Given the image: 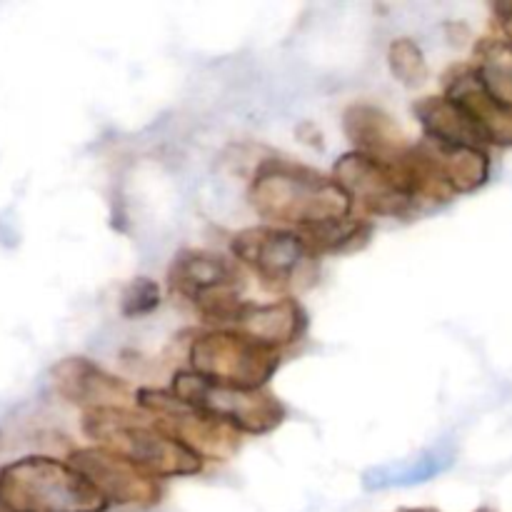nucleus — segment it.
Listing matches in <instances>:
<instances>
[{"label": "nucleus", "mask_w": 512, "mask_h": 512, "mask_svg": "<svg viewBox=\"0 0 512 512\" xmlns=\"http://www.w3.org/2000/svg\"><path fill=\"white\" fill-rule=\"evenodd\" d=\"M248 198L273 228L300 235L355 215L353 200L333 175L290 160H265L250 183Z\"/></svg>", "instance_id": "obj_1"}, {"label": "nucleus", "mask_w": 512, "mask_h": 512, "mask_svg": "<svg viewBox=\"0 0 512 512\" xmlns=\"http://www.w3.org/2000/svg\"><path fill=\"white\" fill-rule=\"evenodd\" d=\"M333 178L353 205L375 218H405L423 200L445 203L453 198L415 155L413 145L403 158L395 160L350 150L335 163Z\"/></svg>", "instance_id": "obj_2"}, {"label": "nucleus", "mask_w": 512, "mask_h": 512, "mask_svg": "<svg viewBox=\"0 0 512 512\" xmlns=\"http://www.w3.org/2000/svg\"><path fill=\"white\" fill-rule=\"evenodd\" d=\"M83 433L108 453L138 468L153 480L190 478L205 468L198 453L165 433L148 413L130 408H100L83 413Z\"/></svg>", "instance_id": "obj_3"}, {"label": "nucleus", "mask_w": 512, "mask_h": 512, "mask_svg": "<svg viewBox=\"0 0 512 512\" xmlns=\"http://www.w3.org/2000/svg\"><path fill=\"white\" fill-rule=\"evenodd\" d=\"M103 495L68 463L25 455L0 465V512H105Z\"/></svg>", "instance_id": "obj_4"}, {"label": "nucleus", "mask_w": 512, "mask_h": 512, "mask_svg": "<svg viewBox=\"0 0 512 512\" xmlns=\"http://www.w3.org/2000/svg\"><path fill=\"white\" fill-rule=\"evenodd\" d=\"M170 393L238 435H268L280 428L288 415L285 405L268 388L210 383V380L195 375L193 370L175 373Z\"/></svg>", "instance_id": "obj_5"}, {"label": "nucleus", "mask_w": 512, "mask_h": 512, "mask_svg": "<svg viewBox=\"0 0 512 512\" xmlns=\"http://www.w3.org/2000/svg\"><path fill=\"white\" fill-rule=\"evenodd\" d=\"M168 285L175 295L200 310L205 323L220 328L230 318L245 288V275L233 258L213 250H180L168 268Z\"/></svg>", "instance_id": "obj_6"}, {"label": "nucleus", "mask_w": 512, "mask_h": 512, "mask_svg": "<svg viewBox=\"0 0 512 512\" xmlns=\"http://www.w3.org/2000/svg\"><path fill=\"white\" fill-rule=\"evenodd\" d=\"M188 358L195 375L238 388H265L280 368V353L223 328L195 335Z\"/></svg>", "instance_id": "obj_7"}, {"label": "nucleus", "mask_w": 512, "mask_h": 512, "mask_svg": "<svg viewBox=\"0 0 512 512\" xmlns=\"http://www.w3.org/2000/svg\"><path fill=\"white\" fill-rule=\"evenodd\" d=\"M230 250L240 268H248L268 290H288L318 260L305 238L295 230L258 225L240 230L230 240Z\"/></svg>", "instance_id": "obj_8"}, {"label": "nucleus", "mask_w": 512, "mask_h": 512, "mask_svg": "<svg viewBox=\"0 0 512 512\" xmlns=\"http://www.w3.org/2000/svg\"><path fill=\"white\" fill-rule=\"evenodd\" d=\"M68 463L98 490L108 505L118 508H150L160 500L163 488L158 480L140 473L118 455L103 448L73 450Z\"/></svg>", "instance_id": "obj_9"}, {"label": "nucleus", "mask_w": 512, "mask_h": 512, "mask_svg": "<svg viewBox=\"0 0 512 512\" xmlns=\"http://www.w3.org/2000/svg\"><path fill=\"white\" fill-rule=\"evenodd\" d=\"M220 328L235 330L253 343L280 353L303 338L305 328H308V315H305L303 305L293 298L270 300V303L240 300L238 308Z\"/></svg>", "instance_id": "obj_10"}, {"label": "nucleus", "mask_w": 512, "mask_h": 512, "mask_svg": "<svg viewBox=\"0 0 512 512\" xmlns=\"http://www.w3.org/2000/svg\"><path fill=\"white\" fill-rule=\"evenodd\" d=\"M53 383L68 403L78 405L85 413L100 408H128L130 400L135 403V393L125 380L105 373L88 358L60 360L53 368Z\"/></svg>", "instance_id": "obj_11"}, {"label": "nucleus", "mask_w": 512, "mask_h": 512, "mask_svg": "<svg viewBox=\"0 0 512 512\" xmlns=\"http://www.w3.org/2000/svg\"><path fill=\"white\" fill-rule=\"evenodd\" d=\"M415 153L450 195L473 193L483 188L490 175V158L480 148L423 140V143H415Z\"/></svg>", "instance_id": "obj_12"}, {"label": "nucleus", "mask_w": 512, "mask_h": 512, "mask_svg": "<svg viewBox=\"0 0 512 512\" xmlns=\"http://www.w3.org/2000/svg\"><path fill=\"white\" fill-rule=\"evenodd\" d=\"M343 128L358 153L373 158H403L413 143H408L403 128L385 110L370 103H353L343 113Z\"/></svg>", "instance_id": "obj_13"}, {"label": "nucleus", "mask_w": 512, "mask_h": 512, "mask_svg": "<svg viewBox=\"0 0 512 512\" xmlns=\"http://www.w3.org/2000/svg\"><path fill=\"white\" fill-rule=\"evenodd\" d=\"M413 113L423 125L425 140L480 150H485V145H488L473 115L448 95H430V98L418 100L413 105Z\"/></svg>", "instance_id": "obj_14"}, {"label": "nucleus", "mask_w": 512, "mask_h": 512, "mask_svg": "<svg viewBox=\"0 0 512 512\" xmlns=\"http://www.w3.org/2000/svg\"><path fill=\"white\" fill-rule=\"evenodd\" d=\"M475 83L498 108L512 110V48L488 43L480 48V63L473 70Z\"/></svg>", "instance_id": "obj_15"}, {"label": "nucleus", "mask_w": 512, "mask_h": 512, "mask_svg": "<svg viewBox=\"0 0 512 512\" xmlns=\"http://www.w3.org/2000/svg\"><path fill=\"white\" fill-rule=\"evenodd\" d=\"M390 73L403 85H423L428 80V60L413 38H395L388 48Z\"/></svg>", "instance_id": "obj_16"}, {"label": "nucleus", "mask_w": 512, "mask_h": 512, "mask_svg": "<svg viewBox=\"0 0 512 512\" xmlns=\"http://www.w3.org/2000/svg\"><path fill=\"white\" fill-rule=\"evenodd\" d=\"M160 303V290L153 280L138 278L125 288L123 300H120V308H123V315L128 318H138V315L150 313V310L158 308Z\"/></svg>", "instance_id": "obj_17"}, {"label": "nucleus", "mask_w": 512, "mask_h": 512, "mask_svg": "<svg viewBox=\"0 0 512 512\" xmlns=\"http://www.w3.org/2000/svg\"><path fill=\"white\" fill-rule=\"evenodd\" d=\"M495 15H498L500 20V28H503L505 33V45H510L512 48V3H500L495 5Z\"/></svg>", "instance_id": "obj_18"}, {"label": "nucleus", "mask_w": 512, "mask_h": 512, "mask_svg": "<svg viewBox=\"0 0 512 512\" xmlns=\"http://www.w3.org/2000/svg\"><path fill=\"white\" fill-rule=\"evenodd\" d=\"M403 512H435V510H403Z\"/></svg>", "instance_id": "obj_19"}]
</instances>
